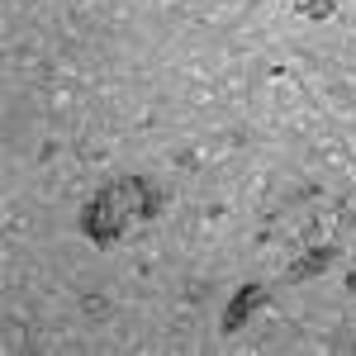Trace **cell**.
Segmentation results:
<instances>
[{
    "label": "cell",
    "instance_id": "cell-1",
    "mask_svg": "<svg viewBox=\"0 0 356 356\" xmlns=\"http://www.w3.org/2000/svg\"><path fill=\"white\" fill-rule=\"evenodd\" d=\"M162 214V191L147 176H114L81 204V238L90 247H114Z\"/></svg>",
    "mask_w": 356,
    "mask_h": 356
},
{
    "label": "cell",
    "instance_id": "cell-3",
    "mask_svg": "<svg viewBox=\"0 0 356 356\" xmlns=\"http://www.w3.org/2000/svg\"><path fill=\"white\" fill-rule=\"evenodd\" d=\"M332 257H337V252H332V247H323V252H318V257H304L300 266H295V271H290V280H304V275L323 271V261H332Z\"/></svg>",
    "mask_w": 356,
    "mask_h": 356
},
{
    "label": "cell",
    "instance_id": "cell-2",
    "mask_svg": "<svg viewBox=\"0 0 356 356\" xmlns=\"http://www.w3.org/2000/svg\"><path fill=\"white\" fill-rule=\"evenodd\" d=\"M271 300V290H266V285H243V290H238V295H233V304H228V314H223V337H233V332L243 328L247 318H252V314H257V309H261V304Z\"/></svg>",
    "mask_w": 356,
    "mask_h": 356
}]
</instances>
